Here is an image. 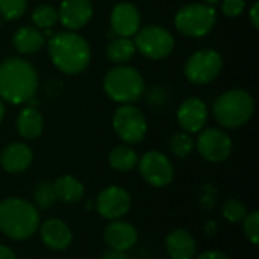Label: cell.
Returning <instances> with one entry per match:
<instances>
[{
	"instance_id": "obj_1",
	"label": "cell",
	"mask_w": 259,
	"mask_h": 259,
	"mask_svg": "<svg viewBox=\"0 0 259 259\" xmlns=\"http://www.w3.org/2000/svg\"><path fill=\"white\" fill-rule=\"evenodd\" d=\"M38 73L35 67L17 56L0 62V99L11 105H27L38 91Z\"/></svg>"
},
{
	"instance_id": "obj_2",
	"label": "cell",
	"mask_w": 259,
	"mask_h": 259,
	"mask_svg": "<svg viewBox=\"0 0 259 259\" xmlns=\"http://www.w3.org/2000/svg\"><path fill=\"white\" fill-rule=\"evenodd\" d=\"M47 52L52 64L64 74L76 76L87 70L91 61L88 41L76 32H56L47 42Z\"/></svg>"
},
{
	"instance_id": "obj_3",
	"label": "cell",
	"mask_w": 259,
	"mask_h": 259,
	"mask_svg": "<svg viewBox=\"0 0 259 259\" xmlns=\"http://www.w3.org/2000/svg\"><path fill=\"white\" fill-rule=\"evenodd\" d=\"M39 228V212L26 199L9 197L0 202V232L15 241L30 238Z\"/></svg>"
},
{
	"instance_id": "obj_4",
	"label": "cell",
	"mask_w": 259,
	"mask_h": 259,
	"mask_svg": "<svg viewBox=\"0 0 259 259\" xmlns=\"http://www.w3.org/2000/svg\"><path fill=\"white\" fill-rule=\"evenodd\" d=\"M103 90L111 100L120 105H132L144 96L146 82L140 70L127 64H120L105 74Z\"/></svg>"
},
{
	"instance_id": "obj_5",
	"label": "cell",
	"mask_w": 259,
	"mask_h": 259,
	"mask_svg": "<svg viewBox=\"0 0 259 259\" xmlns=\"http://www.w3.org/2000/svg\"><path fill=\"white\" fill-rule=\"evenodd\" d=\"M214 117L225 129H238L249 123L255 112V99L246 90H229L217 97Z\"/></svg>"
},
{
	"instance_id": "obj_6",
	"label": "cell",
	"mask_w": 259,
	"mask_h": 259,
	"mask_svg": "<svg viewBox=\"0 0 259 259\" xmlns=\"http://www.w3.org/2000/svg\"><path fill=\"white\" fill-rule=\"evenodd\" d=\"M217 23L214 6L205 3H190L182 6L175 15V27L179 33L190 38L206 36Z\"/></svg>"
},
{
	"instance_id": "obj_7",
	"label": "cell",
	"mask_w": 259,
	"mask_h": 259,
	"mask_svg": "<svg viewBox=\"0 0 259 259\" xmlns=\"http://www.w3.org/2000/svg\"><path fill=\"white\" fill-rule=\"evenodd\" d=\"M134 42L137 52H140L144 58L152 61L165 59L171 55L175 49V36L173 33L158 24H149L140 27V30L134 35Z\"/></svg>"
},
{
	"instance_id": "obj_8",
	"label": "cell",
	"mask_w": 259,
	"mask_h": 259,
	"mask_svg": "<svg viewBox=\"0 0 259 259\" xmlns=\"http://www.w3.org/2000/svg\"><path fill=\"white\" fill-rule=\"evenodd\" d=\"M112 127L126 144H138L147 135V118L134 105H121L112 115Z\"/></svg>"
},
{
	"instance_id": "obj_9",
	"label": "cell",
	"mask_w": 259,
	"mask_h": 259,
	"mask_svg": "<svg viewBox=\"0 0 259 259\" xmlns=\"http://www.w3.org/2000/svg\"><path fill=\"white\" fill-rule=\"evenodd\" d=\"M222 68V55L214 49H202L187 59L184 74L193 85H206L220 74Z\"/></svg>"
},
{
	"instance_id": "obj_10",
	"label": "cell",
	"mask_w": 259,
	"mask_h": 259,
	"mask_svg": "<svg viewBox=\"0 0 259 259\" xmlns=\"http://www.w3.org/2000/svg\"><path fill=\"white\" fill-rule=\"evenodd\" d=\"M137 165L140 168L143 179L155 188L167 187L173 181L175 176L173 164L164 153L158 150L146 152Z\"/></svg>"
},
{
	"instance_id": "obj_11",
	"label": "cell",
	"mask_w": 259,
	"mask_h": 259,
	"mask_svg": "<svg viewBox=\"0 0 259 259\" xmlns=\"http://www.w3.org/2000/svg\"><path fill=\"white\" fill-rule=\"evenodd\" d=\"M196 147L203 159L217 164L229 158L232 152V140L223 129L209 127L200 131V135L196 141Z\"/></svg>"
},
{
	"instance_id": "obj_12",
	"label": "cell",
	"mask_w": 259,
	"mask_h": 259,
	"mask_svg": "<svg viewBox=\"0 0 259 259\" xmlns=\"http://www.w3.org/2000/svg\"><path fill=\"white\" fill-rule=\"evenodd\" d=\"M131 209L129 193L117 185L102 190L96 199V211L106 220H117Z\"/></svg>"
},
{
	"instance_id": "obj_13",
	"label": "cell",
	"mask_w": 259,
	"mask_h": 259,
	"mask_svg": "<svg viewBox=\"0 0 259 259\" xmlns=\"http://www.w3.org/2000/svg\"><path fill=\"white\" fill-rule=\"evenodd\" d=\"M176 118L179 126L187 134H197L203 131L208 123L209 111L206 103L199 97H188L185 99L176 112Z\"/></svg>"
},
{
	"instance_id": "obj_14",
	"label": "cell",
	"mask_w": 259,
	"mask_h": 259,
	"mask_svg": "<svg viewBox=\"0 0 259 259\" xmlns=\"http://www.w3.org/2000/svg\"><path fill=\"white\" fill-rule=\"evenodd\" d=\"M109 24L114 35L131 38L141 27L140 9L131 2H120L111 11Z\"/></svg>"
},
{
	"instance_id": "obj_15",
	"label": "cell",
	"mask_w": 259,
	"mask_h": 259,
	"mask_svg": "<svg viewBox=\"0 0 259 259\" xmlns=\"http://www.w3.org/2000/svg\"><path fill=\"white\" fill-rule=\"evenodd\" d=\"M94 14L91 0H62L58 9V21L74 32L85 27Z\"/></svg>"
},
{
	"instance_id": "obj_16",
	"label": "cell",
	"mask_w": 259,
	"mask_h": 259,
	"mask_svg": "<svg viewBox=\"0 0 259 259\" xmlns=\"http://www.w3.org/2000/svg\"><path fill=\"white\" fill-rule=\"evenodd\" d=\"M103 237L108 247L118 252H127L138 241V232L135 226L121 220H112L105 228Z\"/></svg>"
},
{
	"instance_id": "obj_17",
	"label": "cell",
	"mask_w": 259,
	"mask_h": 259,
	"mask_svg": "<svg viewBox=\"0 0 259 259\" xmlns=\"http://www.w3.org/2000/svg\"><path fill=\"white\" fill-rule=\"evenodd\" d=\"M33 161L32 149L24 143H11L0 153V165L5 171L17 175L30 167Z\"/></svg>"
},
{
	"instance_id": "obj_18",
	"label": "cell",
	"mask_w": 259,
	"mask_h": 259,
	"mask_svg": "<svg viewBox=\"0 0 259 259\" xmlns=\"http://www.w3.org/2000/svg\"><path fill=\"white\" fill-rule=\"evenodd\" d=\"M39 235H41L44 246L55 252L65 250L71 244V240H73L71 229L68 228L65 222L59 219H49L47 222H44L41 225Z\"/></svg>"
},
{
	"instance_id": "obj_19",
	"label": "cell",
	"mask_w": 259,
	"mask_h": 259,
	"mask_svg": "<svg viewBox=\"0 0 259 259\" xmlns=\"http://www.w3.org/2000/svg\"><path fill=\"white\" fill-rule=\"evenodd\" d=\"M165 249L171 259H194L196 258V240L185 229H176L165 238Z\"/></svg>"
},
{
	"instance_id": "obj_20",
	"label": "cell",
	"mask_w": 259,
	"mask_h": 259,
	"mask_svg": "<svg viewBox=\"0 0 259 259\" xmlns=\"http://www.w3.org/2000/svg\"><path fill=\"white\" fill-rule=\"evenodd\" d=\"M15 127L21 138L35 140L44 131V118L35 106L27 105L18 112L15 120Z\"/></svg>"
},
{
	"instance_id": "obj_21",
	"label": "cell",
	"mask_w": 259,
	"mask_h": 259,
	"mask_svg": "<svg viewBox=\"0 0 259 259\" xmlns=\"http://www.w3.org/2000/svg\"><path fill=\"white\" fill-rule=\"evenodd\" d=\"M46 38L42 30L35 26H21L12 35V44L21 55H33L44 47Z\"/></svg>"
},
{
	"instance_id": "obj_22",
	"label": "cell",
	"mask_w": 259,
	"mask_h": 259,
	"mask_svg": "<svg viewBox=\"0 0 259 259\" xmlns=\"http://www.w3.org/2000/svg\"><path fill=\"white\" fill-rule=\"evenodd\" d=\"M53 190H55L56 200H61V202L68 203V205L80 202L83 199V194H85V188H83L82 182L77 181L71 175L59 176L53 182Z\"/></svg>"
},
{
	"instance_id": "obj_23",
	"label": "cell",
	"mask_w": 259,
	"mask_h": 259,
	"mask_svg": "<svg viewBox=\"0 0 259 259\" xmlns=\"http://www.w3.org/2000/svg\"><path fill=\"white\" fill-rule=\"evenodd\" d=\"M106 58L109 62L120 65V64H127L137 53V47L132 38L126 36H117L109 41L106 46Z\"/></svg>"
},
{
	"instance_id": "obj_24",
	"label": "cell",
	"mask_w": 259,
	"mask_h": 259,
	"mask_svg": "<svg viewBox=\"0 0 259 259\" xmlns=\"http://www.w3.org/2000/svg\"><path fill=\"white\" fill-rule=\"evenodd\" d=\"M137 164H138L137 152L126 144L114 147L109 153V165L117 171H131L137 167Z\"/></svg>"
},
{
	"instance_id": "obj_25",
	"label": "cell",
	"mask_w": 259,
	"mask_h": 259,
	"mask_svg": "<svg viewBox=\"0 0 259 259\" xmlns=\"http://www.w3.org/2000/svg\"><path fill=\"white\" fill-rule=\"evenodd\" d=\"M32 23L39 30L52 29L58 23V9L50 5H38L32 11Z\"/></svg>"
},
{
	"instance_id": "obj_26",
	"label": "cell",
	"mask_w": 259,
	"mask_h": 259,
	"mask_svg": "<svg viewBox=\"0 0 259 259\" xmlns=\"http://www.w3.org/2000/svg\"><path fill=\"white\" fill-rule=\"evenodd\" d=\"M168 147H170V152L175 156H178V158H187L194 150L196 143H194V140L191 138L190 134H187V132H178V134H175L170 138Z\"/></svg>"
},
{
	"instance_id": "obj_27",
	"label": "cell",
	"mask_w": 259,
	"mask_h": 259,
	"mask_svg": "<svg viewBox=\"0 0 259 259\" xmlns=\"http://www.w3.org/2000/svg\"><path fill=\"white\" fill-rule=\"evenodd\" d=\"M33 199L35 203L39 209H50L55 202H56V196H55V190H53V182L50 181H39L35 185L33 190Z\"/></svg>"
},
{
	"instance_id": "obj_28",
	"label": "cell",
	"mask_w": 259,
	"mask_h": 259,
	"mask_svg": "<svg viewBox=\"0 0 259 259\" xmlns=\"http://www.w3.org/2000/svg\"><path fill=\"white\" fill-rule=\"evenodd\" d=\"M27 0H0V15L3 20L14 21L24 15Z\"/></svg>"
},
{
	"instance_id": "obj_29",
	"label": "cell",
	"mask_w": 259,
	"mask_h": 259,
	"mask_svg": "<svg viewBox=\"0 0 259 259\" xmlns=\"http://www.w3.org/2000/svg\"><path fill=\"white\" fill-rule=\"evenodd\" d=\"M222 212L228 222L238 223V222H243V219L247 215V208L243 202L235 200V199H229L223 203Z\"/></svg>"
},
{
	"instance_id": "obj_30",
	"label": "cell",
	"mask_w": 259,
	"mask_h": 259,
	"mask_svg": "<svg viewBox=\"0 0 259 259\" xmlns=\"http://www.w3.org/2000/svg\"><path fill=\"white\" fill-rule=\"evenodd\" d=\"M243 231L247 240L252 244H258L259 241V212L252 211L243 219Z\"/></svg>"
},
{
	"instance_id": "obj_31",
	"label": "cell",
	"mask_w": 259,
	"mask_h": 259,
	"mask_svg": "<svg viewBox=\"0 0 259 259\" xmlns=\"http://www.w3.org/2000/svg\"><path fill=\"white\" fill-rule=\"evenodd\" d=\"M146 102L153 108H165L170 103V94L164 87H153L146 94Z\"/></svg>"
},
{
	"instance_id": "obj_32",
	"label": "cell",
	"mask_w": 259,
	"mask_h": 259,
	"mask_svg": "<svg viewBox=\"0 0 259 259\" xmlns=\"http://www.w3.org/2000/svg\"><path fill=\"white\" fill-rule=\"evenodd\" d=\"M246 9V0H223L222 11L226 17L235 18L240 17Z\"/></svg>"
},
{
	"instance_id": "obj_33",
	"label": "cell",
	"mask_w": 259,
	"mask_h": 259,
	"mask_svg": "<svg viewBox=\"0 0 259 259\" xmlns=\"http://www.w3.org/2000/svg\"><path fill=\"white\" fill-rule=\"evenodd\" d=\"M249 18H250V23L255 29L259 27V2H255L249 11Z\"/></svg>"
},
{
	"instance_id": "obj_34",
	"label": "cell",
	"mask_w": 259,
	"mask_h": 259,
	"mask_svg": "<svg viewBox=\"0 0 259 259\" xmlns=\"http://www.w3.org/2000/svg\"><path fill=\"white\" fill-rule=\"evenodd\" d=\"M194 259H229L225 253L219 252V250H208V252H203L202 255H199L197 258Z\"/></svg>"
},
{
	"instance_id": "obj_35",
	"label": "cell",
	"mask_w": 259,
	"mask_h": 259,
	"mask_svg": "<svg viewBox=\"0 0 259 259\" xmlns=\"http://www.w3.org/2000/svg\"><path fill=\"white\" fill-rule=\"evenodd\" d=\"M100 259H129V256H127L124 252H118V250L109 249L108 252H105V253L102 255V258Z\"/></svg>"
},
{
	"instance_id": "obj_36",
	"label": "cell",
	"mask_w": 259,
	"mask_h": 259,
	"mask_svg": "<svg viewBox=\"0 0 259 259\" xmlns=\"http://www.w3.org/2000/svg\"><path fill=\"white\" fill-rule=\"evenodd\" d=\"M0 259H17V256L12 249L0 244Z\"/></svg>"
},
{
	"instance_id": "obj_37",
	"label": "cell",
	"mask_w": 259,
	"mask_h": 259,
	"mask_svg": "<svg viewBox=\"0 0 259 259\" xmlns=\"http://www.w3.org/2000/svg\"><path fill=\"white\" fill-rule=\"evenodd\" d=\"M215 232H217V223H215V222H208V223L205 225V234H206L208 237H212Z\"/></svg>"
},
{
	"instance_id": "obj_38",
	"label": "cell",
	"mask_w": 259,
	"mask_h": 259,
	"mask_svg": "<svg viewBox=\"0 0 259 259\" xmlns=\"http://www.w3.org/2000/svg\"><path fill=\"white\" fill-rule=\"evenodd\" d=\"M3 117H5V103H3V100L0 99V123H2V120H3Z\"/></svg>"
},
{
	"instance_id": "obj_39",
	"label": "cell",
	"mask_w": 259,
	"mask_h": 259,
	"mask_svg": "<svg viewBox=\"0 0 259 259\" xmlns=\"http://www.w3.org/2000/svg\"><path fill=\"white\" fill-rule=\"evenodd\" d=\"M202 2H203L205 5H209V6H214V5H217V3H219L220 0H202Z\"/></svg>"
},
{
	"instance_id": "obj_40",
	"label": "cell",
	"mask_w": 259,
	"mask_h": 259,
	"mask_svg": "<svg viewBox=\"0 0 259 259\" xmlns=\"http://www.w3.org/2000/svg\"><path fill=\"white\" fill-rule=\"evenodd\" d=\"M2 21H3V18H2V15H0V26H2Z\"/></svg>"
}]
</instances>
